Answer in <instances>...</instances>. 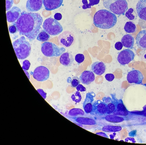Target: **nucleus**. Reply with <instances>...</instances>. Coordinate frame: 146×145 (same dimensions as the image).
I'll use <instances>...</instances> for the list:
<instances>
[{
	"label": "nucleus",
	"mask_w": 146,
	"mask_h": 145,
	"mask_svg": "<svg viewBox=\"0 0 146 145\" xmlns=\"http://www.w3.org/2000/svg\"><path fill=\"white\" fill-rule=\"evenodd\" d=\"M42 22V18L39 13L23 11L16 23L20 35L25 36L31 41L40 32Z\"/></svg>",
	"instance_id": "obj_1"
},
{
	"label": "nucleus",
	"mask_w": 146,
	"mask_h": 145,
	"mask_svg": "<svg viewBox=\"0 0 146 145\" xmlns=\"http://www.w3.org/2000/svg\"><path fill=\"white\" fill-rule=\"evenodd\" d=\"M117 22L116 15L105 9L96 12L93 18V23L95 26L102 29L111 28L115 25Z\"/></svg>",
	"instance_id": "obj_2"
},
{
	"label": "nucleus",
	"mask_w": 146,
	"mask_h": 145,
	"mask_svg": "<svg viewBox=\"0 0 146 145\" xmlns=\"http://www.w3.org/2000/svg\"><path fill=\"white\" fill-rule=\"evenodd\" d=\"M12 44L18 59H24L30 55L31 52V46L24 36H22L15 41Z\"/></svg>",
	"instance_id": "obj_3"
},
{
	"label": "nucleus",
	"mask_w": 146,
	"mask_h": 145,
	"mask_svg": "<svg viewBox=\"0 0 146 145\" xmlns=\"http://www.w3.org/2000/svg\"><path fill=\"white\" fill-rule=\"evenodd\" d=\"M103 4L109 11L117 15L123 14L128 9L126 0H104Z\"/></svg>",
	"instance_id": "obj_4"
},
{
	"label": "nucleus",
	"mask_w": 146,
	"mask_h": 145,
	"mask_svg": "<svg viewBox=\"0 0 146 145\" xmlns=\"http://www.w3.org/2000/svg\"><path fill=\"white\" fill-rule=\"evenodd\" d=\"M41 51L46 57H58L64 52L65 49L63 47H59L52 42L45 41L41 45Z\"/></svg>",
	"instance_id": "obj_5"
},
{
	"label": "nucleus",
	"mask_w": 146,
	"mask_h": 145,
	"mask_svg": "<svg viewBox=\"0 0 146 145\" xmlns=\"http://www.w3.org/2000/svg\"><path fill=\"white\" fill-rule=\"evenodd\" d=\"M42 27L44 30L51 35H56L63 31L61 24L55 19L49 17L46 19L43 22Z\"/></svg>",
	"instance_id": "obj_6"
},
{
	"label": "nucleus",
	"mask_w": 146,
	"mask_h": 145,
	"mask_svg": "<svg viewBox=\"0 0 146 145\" xmlns=\"http://www.w3.org/2000/svg\"><path fill=\"white\" fill-rule=\"evenodd\" d=\"M58 41L60 45L63 47H69L74 43L75 36L72 32L65 31L58 36Z\"/></svg>",
	"instance_id": "obj_7"
},
{
	"label": "nucleus",
	"mask_w": 146,
	"mask_h": 145,
	"mask_svg": "<svg viewBox=\"0 0 146 145\" xmlns=\"http://www.w3.org/2000/svg\"><path fill=\"white\" fill-rule=\"evenodd\" d=\"M33 78L38 81L44 82L47 80L50 76V71L46 67L40 66L36 67L32 73Z\"/></svg>",
	"instance_id": "obj_8"
},
{
	"label": "nucleus",
	"mask_w": 146,
	"mask_h": 145,
	"mask_svg": "<svg viewBox=\"0 0 146 145\" xmlns=\"http://www.w3.org/2000/svg\"><path fill=\"white\" fill-rule=\"evenodd\" d=\"M135 56V53L131 50L129 49H125L119 53L117 59L121 65H124L133 61Z\"/></svg>",
	"instance_id": "obj_9"
},
{
	"label": "nucleus",
	"mask_w": 146,
	"mask_h": 145,
	"mask_svg": "<svg viewBox=\"0 0 146 145\" xmlns=\"http://www.w3.org/2000/svg\"><path fill=\"white\" fill-rule=\"evenodd\" d=\"M107 112L106 104L98 100L93 103L92 111L90 114L95 116H104L107 115Z\"/></svg>",
	"instance_id": "obj_10"
},
{
	"label": "nucleus",
	"mask_w": 146,
	"mask_h": 145,
	"mask_svg": "<svg viewBox=\"0 0 146 145\" xmlns=\"http://www.w3.org/2000/svg\"><path fill=\"white\" fill-rule=\"evenodd\" d=\"M143 79V77L141 73L138 70L135 69L129 72L127 77V80L130 84H142Z\"/></svg>",
	"instance_id": "obj_11"
},
{
	"label": "nucleus",
	"mask_w": 146,
	"mask_h": 145,
	"mask_svg": "<svg viewBox=\"0 0 146 145\" xmlns=\"http://www.w3.org/2000/svg\"><path fill=\"white\" fill-rule=\"evenodd\" d=\"M96 96L95 94L93 92L87 93L84 102L83 107L85 112L86 114H90L92 110L93 102Z\"/></svg>",
	"instance_id": "obj_12"
},
{
	"label": "nucleus",
	"mask_w": 146,
	"mask_h": 145,
	"mask_svg": "<svg viewBox=\"0 0 146 145\" xmlns=\"http://www.w3.org/2000/svg\"><path fill=\"white\" fill-rule=\"evenodd\" d=\"M21 10L17 6H14L6 13L7 19L8 22L13 23L19 18Z\"/></svg>",
	"instance_id": "obj_13"
},
{
	"label": "nucleus",
	"mask_w": 146,
	"mask_h": 145,
	"mask_svg": "<svg viewBox=\"0 0 146 145\" xmlns=\"http://www.w3.org/2000/svg\"><path fill=\"white\" fill-rule=\"evenodd\" d=\"M42 3V0H28L27 2L26 7L29 11H37L41 9Z\"/></svg>",
	"instance_id": "obj_14"
},
{
	"label": "nucleus",
	"mask_w": 146,
	"mask_h": 145,
	"mask_svg": "<svg viewBox=\"0 0 146 145\" xmlns=\"http://www.w3.org/2000/svg\"><path fill=\"white\" fill-rule=\"evenodd\" d=\"M136 41L139 48L146 50V29L142 30L138 33L136 36Z\"/></svg>",
	"instance_id": "obj_15"
},
{
	"label": "nucleus",
	"mask_w": 146,
	"mask_h": 145,
	"mask_svg": "<svg viewBox=\"0 0 146 145\" xmlns=\"http://www.w3.org/2000/svg\"><path fill=\"white\" fill-rule=\"evenodd\" d=\"M102 120H104L108 122L118 123L130 120L131 117L123 116L114 114H107L100 118Z\"/></svg>",
	"instance_id": "obj_16"
},
{
	"label": "nucleus",
	"mask_w": 146,
	"mask_h": 145,
	"mask_svg": "<svg viewBox=\"0 0 146 145\" xmlns=\"http://www.w3.org/2000/svg\"><path fill=\"white\" fill-rule=\"evenodd\" d=\"M79 79L82 83L88 85L94 80L95 76L92 71L86 70L84 71L81 74Z\"/></svg>",
	"instance_id": "obj_17"
},
{
	"label": "nucleus",
	"mask_w": 146,
	"mask_h": 145,
	"mask_svg": "<svg viewBox=\"0 0 146 145\" xmlns=\"http://www.w3.org/2000/svg\"><path fill=\"white\" fill-rule=\"evenodd\" d=\"M136 9L139 17L146 21V0H139L136 4Z\"/></svg>",
	"instance_id": "obj_18"
},
{
	"label": "nucleus",
	"mask_w": 146,
	"mask_h": 145,
	"mask_svg": "<svg viewBox=\"0 0 146 145\" xmlns=\"http://www.w3.org/2000/svg\"><path fill=\"white\" fill-rule=\"evenodd\" d=\"M45 9L51 11L58 8L62 5L63 0H42Z\"/></svg>",
	"instance_id": "obj_19"
},
{
	"label": "nucleus",
	"mask_w": 146,
	"mask_h": 145,
	"mask_svg": "<svg viewBox=\"0 0 146 145\" xmlns=\"http://www.w3.org/2000/svg\"><path fill=\"white\" fill-rule=\"evenodd\" d=\"M60 62L64 66L69 67L72 65L74 61L73 55L70 52L64 53L60 57Z\"/></svg>",
	"instance_id": "obj_20"
},
{
	"label": "nucleus",
	"mask_w": 146,
	"mask_h": 145,
	"mask_svg": "<svg viewBox=\"0 0 146 145\" xmlns=\"http://www.w3.org/2000/svg\"><path fill=\"white\" fill-rule=\"evenodd\" d=\"M70 118L72 119L76 122L80 124L93 125L97 124L96 121L92 118L77 116L72 117Z\"/></svg>",
	"instance_id": "obj_21"
},
{
	"label": "nucleus",
	"mask_w": 146,
	"mask_h": 145,
	"mask_svg": "<svg viewBox=\"0 0 146 145\" xmlns=\"http://www.w3.org/2000/svg\"><path fill=\"white\" fill-rule=\"evenodd\" d=\"M91 69L92 72L98 75L103 74L106 69L105 64L101 61H96L91 65Z\"/></svg>",
	"instance_id": "obj_22"
},
{
	"label": "nucleus",
	"mask_w": 146,
	"mask_h": 145,
	"mask_svg": "<svg viewBox=\"0 0 146 145\" xmlns=\"http://www.w3.org/2000/svg\"><path fill=\"white\" fill-rule=\"evenodd\" d=\"M121 42L125 47L131 49L134 46V39L131 35L127 34L123 36L121 39Z\"/></svg>",
	"instance_id": "obj_23"
},
{
	"label": "nucleus",
	"mask_w": 146,
	"mask_h": 145,
	"mask_svg": "<svg viewBox=\"0 0 146 145\" xmlns=\"http://www.w3.org/2000/svg\"><path fill=\"white\" fill-rule=\"evenodd\" d=\"M102 100L107 105V114H112L116 109L115 100L110 97H104L103 98Z\"/></svg>",
	"instance_id": "obj_24"
},
{
	"label": "nucleus",
	"mask_w": 146,
	"mask_h": 145,
	"mask_svg": "<svg viewBox=\"0 0 146 145\" xmlns=\"http://www.w3.org/2000/svg\"><path fill=\"white\" fill-rule=\"evenodd\" d=\"M100 130L103 132H116L121 131L122 127L119 126L105 125L100 127Z\"/></svg>",
	"instance_id": "obj_25"
},
{
	"label": "nucleus",
	"mask_w": 146,
	"mask_h": 145,
	"mask_svg": "<svg viewBox=\"0 0 146 145\" xmlns=\"http://www.w3.org/2000/svg\"><path fill=\"white\" fill-rule=\"evenodd\" d=\"M124 29L125 31L127 33H133L135 31L136 27L135 23L130 21L125 23Z\"/></svg>",
	"instance_id": "obj_26"
},
{
	"label": "nucleus",
	"mask_w": 146,
	"mask_h": 145,
	"mask_svg": "<svg viewBox=\"0 0 146 145\" xmlns=\"http://www.w3.org/2000/svg\"><path fill=\"white\" fill-rule=\"evenodd\" d=\"M84 112L81 109L78 108H73L70 110L68 112L69 116L72 117H77L78 116H84Z\"/></svg>",
	"instance_id": "obj_27"
},
{
	"label": "nucleus",
	"mask_w": 146,
	"mask_h": 145,
	"mask_svg": "<svg viewBox=\"0 0 146 145\" xmlns=\"http://www.w3.org/2000/svg\"><path fill=\"white\" fill-rule=\"evenodd\" d=\"M50 38L49 34L44 30H42L38 35L36 39L41 42L46 41H48Z\"/></svg>",
	"instance_id": "obj_28"
},
{
	"label": "nucleus",
	"mask_w": 146,
	"mask_h": 145,
	"mask_svg": "<svg viewBox=\"0 0 146 145\" xmlns=\"http://www.w3.org/2000/svg\"><path fill=\"white\" fill-rule=\"evenodd\" d=\"M125 16L129 20H134L137 17V13L135 9L131 8L127 11L125 14Z\"/></svg>",
	"instance_id": "obj_29"
},
{
	"label": "nucleus",
	"mask_w": 146,
	"mask_h": 145,
	"mask_svg": "<svg viewBox=\"0 0 146 145\" xmlns=\"http://www.w3.org/2000/svg\"><path fill=\"white\" fill-rule=\"evenodd\" d=\"M112 114L118 116L128 117L133 115V114L129 112L127 110H115Z\"/></svg>",
	"instance_id": "obj_30"
},
{
	"label": "nucleus",
	"mask_w": 146,
	"mask_h": 145,
	"mask_svg": "<svg viewBox=\"0 0 146 145\" xmlns=\"http://www.w3.org/2000/svg\"><path fill=\"white\" fill-rule=\"evenodd\" d=\"M111 96L115 100V103L116 109L117 110H127L121 100H118L115 98L113 96Z\"/></svg>",
	"instance_id": "obj_31"
},
{
	"label": "nucleus",
	"mask_w": 146,
	"mask_h": 145,
	"mask_svg": "<svg viewBox=\"0 0 146 145\" xmlns=\"http://www.w3.org/2000/svg\"><path fill=\"white\" fill-rule=\"evenodd\" d=\"M72 100L76 103H79L81 100V95L79 91H77L71 96Z\"/></svg>",
	"instance_id": "obj_32"
},
{
	"label": "nucleus",
	"mask_w": 146,
	"mask_h": 145,
	"mask_svg": "<svg viewBox=\"0 0 146 145\" xmlns=\"http://www.w3.org/2000/svg\"><path fill=\"white\" fill-rule=\"evenodd\" d=\"M80 83V79L77 76H74L72 79L71 82V86L72 88H76Z\"/></svg>",
	"instance_id": "obj_33"
},
{
	"label": "nucleus",
	"mask_w": 146,
	"mask_h": 145,
	"mask_svg": "<svg viewBox=\"0 0 146 145\" xmlns=\"http://www.w3.org/2000/svg\"><path fill=\"white\" fill-rule=\"evenodd\" d=\"M75 58L76 61L78 63H80L84 61L85 59L84 56L82 54H77L76 55Z\"/></svg>",
	"instance_id": "obj_34"
},
{
	"label": "nucleus",
	"mask_w": 146,
	"mask_h": 145,
	"mask_svg": "<svg viewBox=\"0 0 146 145\" xmlns=\"http://www.w3.org/2000/svg\"><path fill=\"white\" fill-rule=\"evenodd\" d=\"M13 25L9 26V30L10 33L13 34L16 33L18 31L16 26V22H13Z\"/></svg>",
	"instance_id": "obj_35"
},
{
	"label": "nucleus",
	"mask_w": 146,
	"mask_h": 145,
	"mask_svg": "<svg viewBox=\"0 0 146 145\" xmlns=\"http://www.w3.org/2000/svg\"><path fill=\"white\" fill-rule=\"evenodd\" d=\"M22 68L23 69L28 70L29 69L31 65L30 61L27 60H25L23 62Z\"/></svg>",
	"instance_id": "obj_36"
},
{
	"label": "nucleus",
	"mask_w": 146,
	"mask_h": 145,
	"mask_svg": "<svg viewBox=\"0 0 146 145\" xmlns=\"http://www.w3.org/2000/svg\"><path fill=\"white\" fill-rule=\"evenodd\" d=\"M13 3V0H6V11L9 10L12 6Z\"/></svg>",
	"instance_id": "obj_37"
},
{
	"label": "nucleus",
	"mask_w": 146,
	"mask_h": 145,
	"mask_svg": "<svg viewBox=\"0 0 146 145\" xmlns=\"http://www.w3.org/2000/svg\"><path fill=\"white\" fill-rule=\"evenodd\" d=\"M105 78L108 81L110 82L114 80L115 77L114 75L112 74H108L105 75Z\"/></svg>",
	"instance_id": "obj_38"
},
{
	"label": "nucleus",
	"mask_w": 146,
	"mask_h": 145,
	"mask_svg": "<svg viewBox=\"0 0 146 145\" xmlns=\"http://www.w3.org/2000/svg\"><path fill=\"white\" fill-rule=\"evenodd\" d=\"M82 2L83 4L82 6V8L83 9H85L91 8V6L88 3L87 0H82Z\"/></svg>",
	"instance_id": "obj_39"
},
{
	"label": "nucleus",
	"mask_w": 146,
	"mask_h": 145,
	"mask_svg": "<svg viewBox=\"0 0 146 145\" xmlns=\"http://www.w3.org/2000/svg\"><path fill=\"white\" fill-rule=\"evenodd\" d=\"M123 47V45L121 42L118 41L116 43L115 45V48L118 50H121Z\"/></svg>",
	"instance_id": "obj_40"
},
{
	"label": "nucleus",
	"mask_w": 146,
	"mask_h": 145,
	"mask_svg": "<svg viewBox=\"0 0 146 145\" xmlns=\"http://www.w3.org/2000/svg\"><path fill=\"white\" fill-rule=\"evenodd\" d=\"M77 91L81 92H84L86 91V88L82 84H79L76 88Z\"/></svg>",
	"instance_id": "obj_41"
},
{
	"label": "nucleus",
	"mask_w": 146,
	"mask_h": 145,
	"mask_svg": "<svg viewBox=\"0 0 146 145\" xmlns=\"http://www.w3.org/2000/svg\"><path fill=\"white\" fill-rule=\"evenodd\" d=\"M100 0H89V4L91 6H93L94 5L98 4L100 2Z\"/></svg>",
	"instance_id": "obj_42"
},
{
	"label": "nucleus",
	"mask_w": 146,
	"mask_h": 145,
	"mask_svg": "<svg viewBox=\"0 0 146 145\" xmlns=\"http://www.w3.org/2000/svg\"><path fill=\"white\" fill-rule=\"evenodd\" d=\"M37 91L45 99L46 97V94L42 89H39L37 90Z\"/></svg>",
	"instance_id": "obj_43"
},
{
	"label": "nucleus",
	"mask_w": 146,
	"mask_h": 145,
	"mask_svg": "<svg viewBox=\"0 0 146 145\" xmlns=\"http://www.w3.org/2000/svg\"><path fill=\"white\" fill-rule=\"evenodd\" d=\"M62 16L61 14L60 13H56L54 16V19L57 20H60L62 18Z\"/></svg>",
	"instance_id": "obj_44"
},
{
	"label": "nucleus",
	"mask_w": 146,
	"mask_h": 145,
	"mask_svg": "<svg viewBox=\"0 0 146 145\" xmlns=\"http://www.w3.org/2000/svg\"><path fill=\"white\" fill-rule=\"evenodd\" d=\"M125 142H130L131 143H135V141L134 138H127L125 139Z\"/></svg>",
	"instance_id": "obj_45"
},
{
	"label": "nucleus",
	"mask_w": 146,
	"mask_h": 145,
	"mask_svg": "<svg viewBox=\"0 0 146 145\" xmlns=\"http://www.w3.org/2000/svg\"><path fill=\"white\" fill-rule=\"evenodd\" d=\"M96 134L106 138H109L108 136L104 132H100L96 133Z\"/></svg>",
	"instance_id": "obj_46"
},
{
	"label": "nucleus",
	"mask_w": 146,
	"mask_h": 145,
	"mask_svg": "<svg viewBox=\"0 0 146 145\" xmlns=\"http://www.w3.org/2000/svg\"><path fill=\"white\" fill-rule=\"evenodd\" d=\"M23 70L24 71L25 73L26 74V75L27 76L28 78H29V80L30 79V75L29 74V73L28 72V71H27L26 70H25V69H23Z\"/></svg>",
	"instance_id": "obj_47"
},
{
	"label": "nucleus",
	"mask_w": 146,
	"mask_h": 145,
	"mask_svg": "<svg viewBox=\"0 0 146 145\" xmlns=\"http://www.w3.org/2000/svg\"><path fill=\"white\" fill-rule=\"evenodd\" d=\"M139 125H146V122L139 124Z\"/></svg>",
	"instance_id": "obj_48"
},
{
	"label": "nucleus",
	"mask_w": 146,
	"mask_h": 145,
	"mask_svg": "<svg viewBox=\"0 0 146 145\" xmlns=\"http://www.w3.org/2000/svg\"><path fill=\"white\" fill-rule=\"evenodd\" d=\"M142 115L143 116L146 117V112L142 114Z\"/></svg>",
	"instance_id": "obj_49"
},
{
	"label": "nucleus",
	"mask_w": 146,
	"mask_h": 145,
	"mask_svg": "<svg viewBox=\"0 0 146 145\" xmlns=\"http://www.w3.org/2000/svg\"><path fill=\"white\" fill-rule=\"evenodd\" d=\"M144 58L146 59V54H145L144 56Z\"/></svg>",
	"instance_id": "obj_50"
},
{
	"label": "nucleus",
	"mask_w": 146,
	"mask_h": 145,
	"mask_svg": "<svg viewBox=\"0 0 146 145\" xmlns=\"http://www.w3.org/2000/svg\"><path fill=\"white\" fill-rule=\"evenodd\" d=\"M143 85L145 86V87H146V84H143Z\"/></svg>",
	"instance_id": "obj_51"
}]
</instances>
